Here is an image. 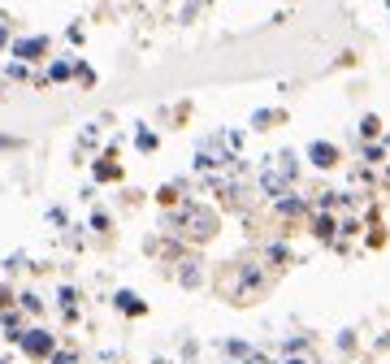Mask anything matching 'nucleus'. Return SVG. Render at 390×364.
<instances>
[{
  "instance_id": "3",
  "label": "nucleus",
  "mask_w": 390,
  "mask_h": 364,
  "mask_svg": "<svg viewBox=\"0 0 390 364\" xmlns=\"http://www.w3.org/2000/svg\"><path fill=\"white\" fill-rule=\"evenodd\" d=\"M308 156H312V165H321V170H325V165H334V156H339V152H334L329 143H312V147H308Z\"/></svg>"
},
{
  "instance_id": "6",
  "label": "nucleus",
  "mask_w": 390,
  "mask_h": 364,
  "mask_svg": "<svg viewBox=\"0 0 390 364\" xmlns=\"http://www.w3.org/2000/svg\"><path fill=\"white\" fill-rule=\"evenodd\" d=\"M317 234H325V239H329V234H334V222H329V217H317Z\"/></svg>"
},
{
  "instance_id": "2",
  "label": "nucleus",
  "mask_w": 390,
  "mask_h": 364,
  "mask_svg": "<svg viewBox=\"0 0 390 364\" xmlns=\"http://www.w3.org/2000/svg\"><path fill=\"white\" fill-rule=\"evenodd\" d=\"M22 347H26L31 355H48V351H52V334H43V330H26V334H22Z\"/></svg>"
},
{
  "instance_id": "5",
  "label": "nucleus",
  "mask_w": 390,
  "mask_h": 364,
  "mask_svg": "<svg viewBox=\"0 0 390 364\" xmlns=\"http://www.w3.org/2000/svg\"><path fill=\"white\" fill-rule=\"evenodd\" d=\"M118 308H122V312H130V317H135V312H143V303H139L130 291H122V295H118Z\"/></svg>"
},
{
  "instance_id": "4",
  "label": "nucleus",
  "mask_w": 390,
  "mask_h": 364,
  "mask_svg": "<svg viewBox=\"0 0 390 364\" xmlns=\"http://www.w3.org/2000/svg\"><path fill=\"white\" fill-rule=\"evenodd\" d=\"M14 52H18V57H26V61H31V57H39V52H43V39H22V43H18Z\"/></svg>"
},
{
  "instance_id": "7",
  "label": "nucleus",
  "mask_w": 390,
  "mask_h": 364,
  "mask_svg": "<svg viewBox=\"0 0 390 364\" xmlns=\"http://www.w3.org/2000/svg\"><path fill=\"white\" fill-rule=\"evenodd\" d=\"M291 364H304V360H291Z\"/></svg>"
},
{
  "instance_id": "1",
  "label": "nucleus",
  "mask_w": 390,
  "mask_h": 364,
  "mask_svg": "<svg viewBox=\"0 0 390 364\" xmlns=\"http://www.w3.org/2000/svg\"><path fill=\"white\" fill-rule=\"evenodd\" d=\"M187 222H191V234H195V239H208L212 226H217V217L204 213V208H187Z\"/></svg>"
},
{
  "instance_id": "8",
  "label": "nucleus",
  "mask_w": 390,
  "mask_h": 364,
  "mask_svg": "<svg viewBox=\"0 0 390 364\" xmlns=\"http://www.w3.org/2000/svg\"><path fill=\"white\" fill-rule=\"evenodd\" d=\"M386 5H390V0H386Z\"/></svg>"
}]
</instances>
